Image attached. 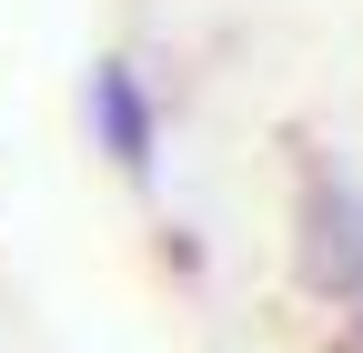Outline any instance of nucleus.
<instances>
[{
  "instance_id": "nucleus-2",
  "label": "nucleus",
  "mask_w": 363,
  "mask_h": 353,
  "mask_svg": "<svg viewBox=\"0 0 363 353\" xmlns=\"http://www.w3.org/2000/svg\"><path fill=\"white\" fill-rule=\"evenodd\" d=\"M91 131H101V152L121 172H152V101H142V81H131L121 61L91 71Z\"/></svg>"
},
{
  "instance_id": "nucleus-1",
  "label": "nucleus",
  "mask_w": 363,
  "mask_h": 353,
  "mask_svg": "<svg viewBox=\"0 0 363 353\" xmlns=\"http://www.w3.org/2000/svg\"><path fill=\"white\" fill-rule=\"evenodd\" d=\"M303 283L363 293V192L323 182V172L303 182Z\"/></svg>"
}]
</instances>
